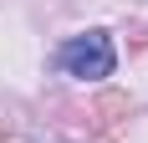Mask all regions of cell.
Here are the masks:
<instances>
[{
  "label": "cell",
  "instance_id": "6da1fadb",
  "mask_svg": "<svg viewBox=\"0 0 148 143\" xmlns=\"http://www.w3.org/2000/svg\"><path fill=\"white\" fill-rule=\"evenodd\" d=\"M56 61H61V72H66V77L102 82V77H112V67H118V51H112V41H107V31H87V36L61 41Z\"/></svg>",
  "mask_w": 148,
  "mask_h": 143
}]
</instances>
